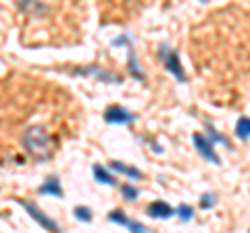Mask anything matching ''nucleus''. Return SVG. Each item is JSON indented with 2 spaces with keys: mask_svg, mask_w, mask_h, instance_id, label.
Segmentation results:
<instances>
[{
  "mask_svg": "<svg viewBox=\"0 0 250 233\" xmlns=\"http://www.w3.org/2000/svg\"><path fill=\"white\" fill-rule=\"evenodd\" d=\"M92 175L98 183H104V185H117V179L108 173V169H104L103 165H92Z\"/></svg>",
  "mask_w": 250,
  "mask_h": 233,
  "instance_id": "nucleus-11",
  "label": "nucleus"
},
{
  "mask_svg": "<svg viewBox=\"0 0 250 233\" xmlns=\"http://www.w3.org/2000/svg\"><path fill=\"white\" fill-rule=\"evenodd\" d=\"M236 134H238V137H242V139H248V137H250V119H248V116H242V119L238 121Z\"/></svg>",
  "mask_w": 250,
  "mask_h": 233,
  "instance_id": "nucleus-13",
  "label": "nucleus"
},
{
  "mask_svg": "<svg viewBox=\"0 0 250 233\" xmlns=\"http://www.w3.org/2000/svg\"><path fill=\"white\" fill-rule=\"evenodd\" d=\"M15 202H19V204L25 208V211L29 213V216L34 219L40 227L44 229V231H61V227H59V223L57 221H52L48 214H46L44 211L38 204H34V202H29V200H23V198H15Z\"/></svg>",
  "mask_w": 250,
  "mask_h": 233,
  "instance_id": "nucleus-2",
  "label": "nucleus"
},
{
  "mask_svg": "<svg viewBox=\"0 0 250 233\" xmlns=\"http://www.w3.org/2000/svg\"><path fill=\"white\" fill-rule=\"evenodd\" d=\"M103 116H104L106 123H113V125H125V123H134L136 121V115L134 113L125 111L123 106H117V104L108 106Z\"/></svg>",
  "mask_w": 250,
  "mask_h": 233,
  "instance_id": "nucleus-5",
  "label": "nucleus"
},
{
  "mask_svg": "<svg viewBox=\"0 0 250 233\" xmlns=\"http://www.w3.org/2000/svg\"><path fill=\"white\" fill-rule=\"evenodd\" d=\"M192 139H194V144H196V150H198L207 160H210L213 165H219V162H221V160H219V156H217L215 148H213V139L205 137L202 134H194Z\"/></svg>",
  "mask_w": 250,
  "mask_h": 233,
  "instance_id": "nucleus-6",
  "label": "nucleus"
},
{
  "mask_svg": "<svg viewBox=\"0 0 250 233\" xmlns=\"http://www.w3.org/2000/svg\"><path fill=\"white\" fill-rule=\"evenodd\" d=\"M208 136L213 137V142H223V144H228V139L221 137V136H217V134H215V129H210V127H208Z\"/></svg>",
  "mask_w": 250,
  "mask_h": 233,
  "instance_id": "nucleus-18",
  "label": "nucleus"
},
{
  "mask_svg": "<svg viewBox=\"0 0 250 233\" xmlns=\"http://www.w3.org/2000/svg\"><path fill=\"white\" fill-rule=\"evenodd\" d=\"M161 58H163V63H165V69L171 73V75H175L179 81H186V73H184V69L182 65H179V57H177V52L173 50H167V46H161Z\"/></svg>",
  "mask_w": 250,
  "mask_h": 233,
  "instance_id": "nucleus-4",
  "label": "nucleus"
},
{
  "mask_svg": "<svg viewBox=\"0 0 250 233\" xmlns=\"http://www.w3.org/2000/svg\"><path fill=\"white\" fill-rule=\"evenodd\" d=\"M173 208H171L167 202L163 200H156V202H150V204L146 206V214L152 216V219H169V216H173Z\"/></svg>",
  "mask_w": 250,
  "mask_h": 233,
  "instance_id": "nucleus-8",
  "label": "nucleus"
},
{
  "mask_svg": "<svg viewBox=\"0 0 250 233\" xmlns=\"http://www.w3.org/2000/svg\"><path fill=\"white\" fill-rule=\"evenodd\" d=\"M121 194H123L125 200L134 202V200H138V196H140V190L134 188V185H129V183H125V185H121Z\"/></svg>",
  "mask_w": 250,
  "mask_h": 233,
  "instance_id": "nucleus-15",
  "label": "nucleus"
},
{
  "mask_svg": "<svg viewBox=\"0 0 250 233\" xmlns=\"http://www.w3.org/2000/svg\"><path fill=\"white\" fill-rule=\"evenodd\" d=\"M213 204H215V194H205L202 200H200V206L202 208H210Z\"/></svg>",
  "mask_w": 250,
  "mask_h": 233,
  "instance_id": "nucleus-17",
  "label": "nucleus"
},
{
  "mask_svg": "<svg viewBox=\"0 0 250 233\" xmlns=\"http://www.w3.org/2000/svg\"><path fill=\"white\" fill-rule=\"evenodd\" d=\"M75 75H88V77H94V79L103 81V83H121V77L117 73H111L106 69L98 67V65H88L83 69H75Z\"/></svg>",
  "mask_w": 250,
  "mask_h": 233,
  "instance_id": "nucleus-3",
  "label": "nucleus"
},
{
  "mask_svg": "<svg viewBox=\"0 0 250 233\" xmlns=\"http://www.w3.org/2000/svg\"><path fill=\"white\" fill-rule=\"evenodd\" d=\"M127 69H129V73L136 77V79H144V75H142V71L138 69V63H136V52H134V48L129 46V60H127Z\"/></svg>",
  "mask_w": 250,
  "mask_h": 233,
  "instance_id": "nucleus-14",
  "label": "nucleus"
},
{
  "mask_svg": "<svg viewBox=\"0 0 250 233\" xmlns=\"http://www.w3.org/2000/svg\"><path fill=\"white\" fill-rule=\"evenodd\" d=\"M73 214H75V219L82 221V223H92V219H94V213H92L90 206H75Z\"/></svg>",
  "mask_w": 250,
  "mask_h": 233,
  "instance_id": "nucleus-12",
  "label": "nucleus"
},
{
  "mask_svg": "<svg viewBox=\"0 0 250 233\" xmlns=\"http://www.w3.org/2000/svg\"><path fill=\"white\" fill-rule=\"evenodd\" d=\"M175 214H179V219H182V221H190L192 216H194V208L190 204H179Z\"/></svg>",
  "mask_w": 250,
  "mask_h": 233,
  "instance_id": "nucleus-16",
  "label": "nucleus"
},
{
  "mask_svg": "<svg viewBox=\"0 0 250 233\" xmlns=\"http://www.w3.org/2000/svg\"><path fill=\"white\" fill-rule=\"evenodd\" d=\"M108 167H111L113 171H117V173L129 177V179H142V177H144V173L140 169L127 165V162H121V160H111V162H108Z\"/></svg>",
  "mask_w": 250,
  "mask_h": 233,
  "instance_id": "nucleus-10",
  "label": "nucleus"
},
{
  "mask_svg": "<svg viewBox=\"0 0 250 233\" xmlns=\"http://www.w3.org/2000/svg\"><path fill=\"white\" fill-rule=\"evenodd\" d=\"M38 194H40V196H57V198L65 196V192H62V188H61V179L57 175H50L48 179L38 188Z\"/></svg>",
  "mask_w": 250,
  "mask_h": 233,
  "instance_id": "nucleus-9",
  "label": "nucleus"
},
{
  "mask_svg": "<svg viewBox=\"0 0 250 233\" xmlns=\"http://www.w3.org/2000/svg\"><path fill=\"white\" fill-rule=\"evenodd\" d=\"M106 219L111 221V223L121 225V227H125V229H129V231H146V227H144L142 223L131 221L129 216H125V213H121V211H111V213L106 214Z\"/></svg>",
  "mask_w": 250,
  "mask_h": 233,
  "instance_id": "nucleus-7",
  "label": "nucleus"
},
{
  "mask_svg": "<svg viewBox=\"0 0 250 233\" xmlns=\"http://www.w3.org/2000/svg\"><path fill=\"white\" fill-rule=\"evenodd\" d=\"M23 148L36 160H48L54 154V146H52V137L48 136V131L44 127H29L23 134Z\"/></svg>",
  "mask_w": 250,
  "mask_h": 233,
  "instance_id": "nucleus-1",
  "label": "nucleus"
}]
</instances>
